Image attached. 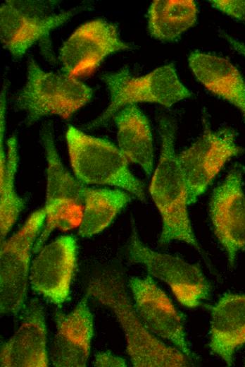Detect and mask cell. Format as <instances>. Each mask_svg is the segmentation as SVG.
I'll use <instances>...</instances> for the list:
<instances>
[{
  "mask_svg": "<svg viewBox=\"0 0 245 367\" xmlns=\"http://www.w3.org/2000/svg\"><path fill=\"white\" fill-rule=\"evenodd\" d=\"M86 294L108 308L119 323L131 363L135 367L189 366V358L159 339L144 325L127 290L122 272L104 268L92 275Z\"/></svg>",
  "mask_w": 245,
  "mask_h": 367,
  "instance_id": "1",
  "label": "cell"
},
{
  "mask_svg": "<svg viewBox=\"0 0 245 367\" xmlns=\"http://www.w3.org/2000/svg\"><path fill=\"white\" fill-rule=\"evenodd\" d=\"M161 154L149 191L162 219L161 246L172 241L184 242L201 251L189 219L187 182L175 152L176 125L163 116L158 121Z\"/></svg>",
  "mask_w": 245,
  "mask_h": 367,
  "instance_id": "2",
  "label": "cell"
},
{
  "mask_svg": "<svg viewBox=\"0 0 245 367\" xmlns=\"http://www.w3.org/2000/svg\"><path fill=\"white\" fill-rule=\"evenodd\" d=\"M110 95L107 108L87 129L106 125L122 108L139 102H150L170 107L191 97L192 92L181 82L173 64L160 66L141 76L132 74L127 66L101 76Z\"/></svg>",
  "mask_w": 245,
  "mask_h": 367,
  "instance_id": "3",
  "label": "cell"
},
{
  "mask_svg": "<svg viewBox=\"0 0 245 367\" xmlns=\"http://www.w3.org/2000/svg\"><path fill=\"white\" fill-rule=\"evenodd\" d=\"M65 137L72 168L80 181L87 184L116 186L142 201L145 200L143 183L132 174L128 160L119 148L71 125Z\"/></svg>",
  "mask_w": 245,
  "mask_h": 367,
  "instance_id": "4",
  "label": "cell"
},
{
  "mask_svg": "<svg viewBox=\"0 0 245 367\" xmlns=\"http://www.w3.org/2000/svg\"><path fill=\"white\" fill-rule=\"evenodd\" d=\"M27 70L26 82L17 94L15 106L25 112L27 125L51 115L69 119L92 97V89L77 78L45 71L32 57Z\"/></svg>",
  "mask_w": 245,
  "mask_h": 367,
  "instance_id": "5",
  "label": "cell"
},
{
  "mask_svg": "<svg viewBox=\"0 0 245 367\" xmlns=\"http://www.w3.org/2000/svg\"><path fill=\"white\" fill-rule=\"evenodd\" d=\"M42 140L47 161L46 219L43 231L32 251L38 253L56 229L67 231L80 226L87 188L63 167L58 155L49 125L43 128Z\"/></svg>",
  "mask_w": 245,
  "mask_h": 367,
  "instance_id": "6",
  "label": "cell"
},
{
  "mask_svg": "<svg viewBox=\"0 0 245 367\" xmlns=\"http://www.w3.org/2000/svg\"><path fill=\"white\" fill-rule=\"evenodd\" d=\"M45 219L44 207L32 213L23 225L1 244L0 311L3 315H16L25 307L31 251Z\"/></svg>",
  "mask_w": 245,
  "mask_h": 367,
  "instance_id": "7",
  "label": "cell"
},
{
  "mask_svg": "<svg viewBox=\"0 0 245 367\" xmlns=\"http://www.w3.org/2000/svg\"><path fill=\"white\" fill-rule=\"evenodd\" d=\"M127 253L132 263L143 265L150 275L166 283L182 306L196 308L208 297L210 284L200 268L148 247L140 239L133 220Z\"/></svg>",
  "mask_w": 245,
  "mask_h": 367,
  "instance_id": "8",
  "label": "cell"
},
{
  "mask_svg": "<svg viewBox=\"0 0 245 367\" xmlns=\"http://www.w3.org/2000/svg\"><path fill=\"white\" fill-rule=\"evenodd\" d=\"M203 127L201 136L177 155L187 182L189 205L204 193L228 160L244 150L237 145V133L232 128L212 130L206 114L203 116Z\"/></svg>",
  "mask_w": 245,
  "mask_h": 367,
  "instance_id": "9",
  "label": "cell"
},
{
  "mask_svg": "<svg viewBox=\"0 0 245 367\" xmlns=\"http://www.w3.org/2000/svg\"><path fill=\"white\" fill-rule=\"evenodd\" d=\"M39 2L6 1L0 8V37L15 59L21 58L37 41L68 21L86 7L46 14Z\"/></svg>",
  "mask_w": 245,
  "mask_h": 367,
  "instance_id": "10",
  "label": "cell"
},
{
  "mask_svg": "<svg viewBox=\"0 0 245 367\" xmlns=\"http://www.w3.org/2000/svg\"><path fill=\"white\" fill-rule=\"evenodd\" d=\"M131 49L115 24L97 18L74 31L61 47L58 59L63 73L76 78L93 72L107 56Z\"/></svg>",
  "mask_w": 245,
  "mask_h": 367,
  "instance_id": "11",
  "label": "cell"
},
{
  "mask_svg": "<svg viewBox=\"0 0 245 367\" xmlns=\"http://www.w3.org/2000/svg\"><path fill=\"white\" fill-rule=\"evenodd\" d=\"M244 167L235 164L214 189L209 205L214 233L232 265L245 248V193L242 187Z\"/></svg>",
  "mask_w": 245,
  "mask_h": 367,
  "instance_id": "12",
  "label": "cell"
},
{
  "mask_svg": "<svg viewBox=\"0 0 245 367\" xmlns=\"http://www.w3.org/2000/svg\"><path fill=\"white\" fill-rule=\"evenodd\" d=\"M128 284L135 310L146 327L191 359L193 353L187 339L182 316L151 275L132 277Z\"/></svg>",
  "mask_w": 245,
  "mask_h": 367,
  "instance_id": "13",
  "label": "cell"
},
{
  "mask_svg": "<svg viewBox=\"0 0 245 367\" xmlns=\"http://www.w3.org/2000/svg\"><path fill=\"white\" fill-rule=\"evenodd\" d=\"M77 253V243L71 236H61L43 246L30 266L32 289L61 306L69 297Z\"/></svg>",
  "mask_w": 245,
  "mask_h": 367,
  "instance_id": "14",
  "label": "cell"
},
{
  "mask_svg": "<svg viewBox=\"0 0 245 367\" xmlns=\"http://www.w3.org/2000/svg\"><path fill=\"white\" fill-rule=\"evenodd\" d=\"M88 298L85 294L69 313L56 311V333L49 353L54 366H87L94 335V318Z\"/></svg>",
  "mask_w": 245,
  "mask_h": 367,
  "instance_id": "15",
  "label": "cell"
},
{
  "mask_svg": "<svg viewBox=\"0 0 245 367\" xmlns=\"http://www.w3.org/2000/svg\"><path fill=\"white\" fill-rule=\"evenodd\" d=\"M49 359L44 309L38 299H32L24 307L18 330L1 346L0 366L46 367Z\"/></svg>",
  "mask_w": 245,
  "mask_h": 367,
  "instance_id": "16",
  "label": "cell"
},
{
  "mask_svg": "<svg viewBox=\"0 0 245 367\" xmlns=\"http://www.w3.org/2000/svg\"><path fill=\"white\" fill-rule=\"evenodd\" d=\"M188 61L196 80L237 108L245 123V80L239 69L222 56L200 51L192 52Z\"/></svg>",
  "mask_w": 245,
  "mask_h": 367,
  "instance_id": "17",
  "label": "cell"
},
{
  "mask_svg": "<svg viewBox=\"0 0 245 367\" xmlns=\"http://www.w3.org/2000/svg\"><path fill=\"white\" fill-rule=\"evenodd\" d=\"M245 344V295L226 294L211 308L209 347L227 366Z\"/></svg>",
  "mask_w": 245,
  "mask_h": 367,
  "instance_id": "18",
  "label": "cell"
},
{
  "mask_svg": "<svg viewBox=\"0 0 245 367\" xmlns=\"http://www.w3.org/2000/svg\"><path fill=\"white\" fill-rule=\"evenodd\" d=\"M118 148L126 158L139 164L149 176L153 168V143L147 117L137 104H130L114 116Z\"/></svg>",
  "mask_w": 245,
  "mask_h": 367,
  "instance_id": "19",
  "label": "cell"
},
{
  "mask_svg": "<svg viewBox=\"0 0 245 367\" xmlns=\"http://www.w3.org/2000/svg\"><path fill=\"white\" fill-rule=\"evenodd\" d=\"M198 8L193 0H156L148 10L150 35L162 42L178 40L197 19Z\"/></svg>",
  "mask_w": 245,
  "mask_h": 367,
  "instance_id": "20",
  "label": "cell"
},
{
  "mask_svg": "<svg viewBox=\"0 0 245 367\" xmlns=\"http://www.w3.org/2000/svg\"><path fill=\"white\" fill-rule=\"evenodd\" d=\"M4 132L1 133L0 155V228L1 243L16 222L25 207V200L18 195L15 189V175L17 171L18 156L15 136L7 142V155L4 148Z\"/></svg>",
  "mask_w": 245,
  "mask_h": 367,
  "instance_id": "21",
  "label": "cell"
},
{
  "mask_svg": "<svg viewBox=\"0 0 245 367\" xmlns=\"http://www.w3.org/2000/svg\"><path fill=\"white\" fill-rule=\"evenodd\" d=\"M131 200L121 190L87 188L79 235L88 238L102 231Z\"/></svg>",
  "mask_w": 245,
  "mask_h": 367,
  "instance_id": "22",
  "label": "cell"
},
{
  "mask_svg": "<svg viewBox=\"0 0 245 367\" xmlns=\"http://www.w3.org/2000/svg\"><path fill=\"white\" fill-rule=\"evenodd\" d=\"M209 3L222 13L245 24V1L213 0Z\"/></svg>",
  "mask_w": 245,
  "mask_h": 367,
  "instance_id": "23",
  "label": "cell"
},
{
  "mask_svg": "<svg viewBox=\"0 0 245 367\" xmlns=\"http://www.w3.org/2000/svg\"><path fill=\"white\" fill-rule=\"evenodd\" d=\"M94 366L96 367H125L126 361L111 352H99L96 354Z\"/></svg>",
  "mask_w": 245,
  "mask_h": 367,
  "instance_id": "24",
  "label": "cell"
},
{
  "mask_svg": "<svg viewBox=\"0 0 245 367\" xmlns=\"http://www.w3.org/2000/svg\"><path fill=\"white\" fill-rule=\"evenodd\" d=\"M220 35L224 38L233 50L245 58V44L223 30L220 31Z\"/></svg>",
  "mask_w": 245,
  "mask_h": 367,
  "instance_id": "25",
  "label": "cell"
}]
</instances>
